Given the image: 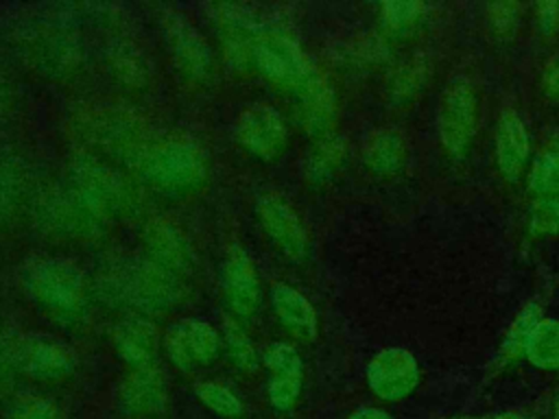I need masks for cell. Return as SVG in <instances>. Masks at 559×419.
<instances>
[{
    "instance_id": "27",
    "label": "cell",
    "mask_w": 559,
    "mask_h": 419,
    "mask_svg": "<svg viewBox=\"0 0 559 419\" xmlns=\"http://www.w3.org/2000/svg\"><path fill=\"white\" fill-rule=\"evenodd\" d=\"M426 79H428V65L424 63V59L406 61L404 65H400L393 72V76L389 81L391 100L397 105L413 100L426 85Z\"/></svg>"
},
{
    "instance_id": "6",
    "label": "cell",
    "mask_w": 559,
    "mask_h": 419,
    "mask_svg": "<svg viewBox=\"0 0 559 419\" xmlns=\"http://www.w3.org/2000/svg\"><path fill=\"white\" fill-rule=\"evenodd\" d=\"M74 192L98 218L122 214L133 203V192L127 179L98 161H76Z\"/></svg>"
},
{
    "instance_id": "12",
    "label": "cell",
    "mask_w": 559,
    "mask_h": 419,
    "mask_svg": "<svg viewBox=\"0 0 559 419\" xmlns=\"http://www.w3.org/2000/svg\"><path fill=\"white\" fill-rule=\"evenodd\" d=\"M118 399L129 417H155L168 404V382L159 367H133L118 388Z\"/></svg>"
},
{
    "instance_id": "21",
    "label": "cell",
    "mask_w": 559,
    "mask_h": 419,
    "mask_svg": "<svg viewBox=\"0 0 559 419\" xmlns=\"http://www.w3.org/2000/svg\"><path fill=\"white\" fill-rule=\"evenodd\" d=\"M345 155H347V144L341 135L330 133L319 137L304 161V177L317 185L330 181L336 175V170L343 166Z\"/></svg>"
},
{
    "instance_id": "39",
    "label": "cell",
    "mask_w": 559,
    "mask_h": 419,
    "mask_svg": "<svg viewBox=\"0 0 559 419\" xmlns=\"http://www.w3.org/2000/svg\"><path fill=\"white\" fill-rule=\"evenodd\" d=\"M452 419H483V417H452Z\"/></svg>"
},
{
    "instance_id": "38",
    "label": "cell",
    "mask_w": 559,
    "mask_h": 419,
    "mask_svg": "<svg viewBox=\"0 0 559 419\" xmlns=\"http://www.w3.org/2000/svg\"><path fill=\"white\" fill-rule=\"evenodd\" d=\"M552 419H559V391H557V395L552 399Z\"/></svg>"
},
{
    "instance_id": "26",
    "label": "cell",
    "mask_w": 559,
    "mask_h": 419,
    "mask_svg": "<svg viewBox=\"0 0 559 419\" xmlns=\"http://www.w3.org/2000/svg\"><path fill=\"white\" fill-rule=\"evenodd\" d=\"M223 340H225L227 356L236 369L247 371V373L258 369V351H255L251 338L247 336V332L231 316L223 319Z\"/></svg>"
},
{
    "instance_id": "17",
    "label": "cell",
    "mask_w": 559,
    "mask_h": 419,
    "mask_svg": "<svg viewBox=\"0 0 559 419\" xmlns=\"http://www.w3.org/2000/svg\"><path fill=\"white\" fill-rule=\"evenodd\" d=\"M531 153L528 131L518 111L504 109L496 127V164L507 181L520 179Z\"/></svg>"
},
{
    "instance_id": "34",
    "label": "cell",
    "mask_w": 559,
    "mask_h": 419,
    "mask_svg": "<svg viewBox=\"0 0 559 419\" xmlns=\"http://www.w3.org/2000/svg\"><path fill=\"white\" fill-rule=\"evenodd\" d=\"M535 28L544 37H552L559 31V2H539L535 4Z\"/></svg>"
},
{
    "instance_id": "8",
    "label": "cell",
    "mask_w": 559,
    "mask_h": 419,
    "mask_svg": "<svg viewBox=\"0 0 559 419\" xmlns=\"http://www.w3.org/2000/svg\"><path fill=\"white\" fill-rule=\"evenodd\" d=\"M369 391L382 402H400L408 397L421 380L419 364L408 349L386 347L378 351L365 371Z\"/></svg>"
},
{
    "instance_id": "5",
    "label": "cell",
    "mask_w": 559,
    "mask_h": 419,
    "mask_svg": "<svg viewBox=\"0 0 559 419\" xmlns=\"http://www.w3.org/2000/svg\"><path fill=\"white\" fill-rule=\"evenodd\" d=\"M251 57L269 81L290 92H297L317 72L299 44L280 31L260 33L251 46Z\"/></svg>"
},
{
    "instance_id": "36",
    "label": "cell",
    "mask_w": 559,
    "mask_h": 419,
    "mask_svg": "<svg viewBox=\"0 0 559 419\" xmlns=\"http://www.w3.org/2000/svg\"><path fill=\"white\" fill-rule=\"evenodd\" d=\"M347 419H393L389 412H384L382 408L376 406H362L358 410H354Z\"/></svg>"
},
{
    "instance_id": "37",
    "label": "cell",
    "mask_w": 559,
    "mask_h": 419,
    "mask_svg": "<svg viewBox=\"0 0 559 419\" xmlns=\"http://www.w3.org/2000/svg\"><path fill=\"white\" fill-rule=\"evenodd\" d=\"M483 419H524V417L520 412H515V410H507V412H498V415L483 417Z\"/></svg>"
},
{
    "instance_id": "3",
    "label": "cell",
    "mask_w": 559,
    "mask_h": 419,
    "mask_svg": "<svg viewBox=\"0 0 559 419\" xmlns=\"http://www.w3.org/2000/svg\"><path fill=\"white\" fill-rule=\"evenodd\" d=\"M22 282L33 301L59 316H76L87 303V282L81 268L63 258L26 262Z\"/></svg>"
},
{
    "instance_id": "15",
    "label": "cell",
    "mask_w": 559,
    "mask_h": 419,
    "mask_svg": "<svg viewBox=\"0 0 559 419\" xmlns=\"http://www.w3.org/2000/svg\"><path fill=\"white\" fill-rule=\"evenodd\" d=\"M17 367L35 380H63L76 369L74 351L52 338L31 336L15 349Z\"/></svg>"
},
{
    "instance_id": "9",
    "label": "cell",
    "mask_w": 559,
    "mask_h": 419,
    "mask_svg": "<svg viewBox=\"0 0 559 419\" xmlns=\"http://www.w3.org/2000/svg\"><path fill=\"white\" fill-rule=\"evenodd\" d=\"M218 332L203 319H181L166 330L164 349L179 371H192L197 364H210L218 356Z\"/></svg>"
},
{
    "instance_id": "30",
    "label": "cell",
    "mask_w": 559,
    "mask_h": 419,
    "mask_svg": "<svg viewBox=\"0 0 559 419\" xmlns=\"http://www.w3.org/2000/svg\"><path fill=\"white\" fill-rule=\"evenodd\" d=\"M4 419H59V410L52 399L37 393H24L11 402Z\"/></svg>"
},
{
    "instance_id": "31",
    "label": "cell",
    "mask_w": 559,
    "mask_h": 419,
    "mask_svg": "<svg viewBox=\"0 0 559 419\" xmlns=\"http://www.w3.org/2000/svg\"><path fill=\"white\" fill-rule=\"evenodd\" d=\"M528 227L533 236L559 234V196H537L531 203Z\"/></svg>"
},
{
    "instance_id": "20",
    "label": "cell",
    "mask_w": 559,
    "mask_h": 419,
    "mask_svg": "<svg viewBox=\"0 0 559 419\" xmlns=\"http://www.w3.org/2000/svg\"><path fill=\"white\" fill-rule=\"evenodd\" d=\"M362 161L378 177H393L404 168L406 142L393 129H376L362 142Z\"/></svg>"
},
{
    "instance_id": "28",
    "label": "cell",
    "mask_w": 559,
    "mask_h": 419,
    "mask_svg": "<svg viewBox=\"0 0 559 419\" xmlns=\"http://www.w3.org/2000/svg\"><path fill=\"white\" fill-rule=\"evenodd\" d=\"M426 13L421 2H384L380 7L382 24L391 33H408L413 31Z\"/></svg>"
},
{
    "instance_id": "14",
    "label": "cell",
    "mask_w": 559,
    "mask_h": 419,
    "mask_svg": "<svg viewBox=\"0 0 559 419\" xmlns=\"http://www.w3.org/2000/svg\"><path fill=\"white\" fill-rule=\"evenodd\" d=\"M142 242L146 249V258L166 268L168 273L183 277L192 268V249L183 236V231L170 223L168 218H151L144 225Z\"/></svg>"
},
{
    "instance_id": "4",
    "label": "cell",
    "mask_w": 559,
    "mask_h": 419,
    "mask_svg": "<svg viewBox=\"0 0 559 419\" xmlns=\"http://www.w3.org/2000/svg\"><path fill=\"white\" fill-rule=\"evenodd\" d=\"M478 124V98L474 83L467 76L448 81L437 109V129L441 146L461 157L469 148Z\"/></svg>"
},
{
    "instance_id": "13",
    "label": "cell",
    "mask_w": 559,
    "mask_h": 419,
    "mask_svg": "<svg viewBox=\"0 0 559 419\" xmlns=\"http://www.w3.org/2000/svg\"><path fill=\"white\" fill-rule=\"evenodd\" d=\"M223 295L229 310L236 316H251L260 306V279L251 255L240 247L231 244L223 266Z\"/></svg>"
},
{
    "instance_id": "10",
    "label": "cell",
    "mask_w": 559,
    "mask_h": 419,
    "mask_svg": "<svg viewBox=\"0 0 559 419\" xmlns=\"http://www.w3.org/2000/svg\"><path fill=\"white\" fill-rule=\"evenodd\" d=\"M159 20H162L166 44L181 74H186L192 81H203L212 68V52L207 41L179 13L166 11Z\"/></svg>"
},
{
    "instance_id": "2",
    "label": "cell",
    "mask_w": 559,
    "mask_h": 419,
    "mask_svg": "<svg viewBox=\"0 0 559 419\" xmlns=\"http://www.w3.org/2000/svg\"><path fill=\"white\" fill-rule=\"evenodd\" d=\"M179 279L144 258L114 266L105 275V286L111 299L129 303L140 312H164L181 299Z\"/></svg>"
},
{
    "instance_id": "32",
    "label": "cell",
    "mask_w": 559,
    "mask_h": 419,
    "mask_svg": "<svg viewBox=\"0 0 559 419\" xmlns=\"http://www.w3.org/2000/svg\"><path fill=\"white\" fill-rule=\"evenodd\" d=\"M262 364L269 369V373H304V362L297 349H293L288 343H271L262 354Z\"/></svg>"
},
{
    "instance_id": "16",
    "label": "cell",
    "mask_w": 559,
    "mask_h": 419,
    "mask_svg": "<svg viewBox=\"0 0 559 419\" xmlns=\"http://www.w3.org/2000/svg\"><path fill=\"white\" fill-rule=\"evenodd\" d=\"M297 118L314 140L330 135L336 122V94L330 81L317 70L297 92Z\"/></svg>"
},
{
    "instance_id": "24",
    "label": "cell",
    "mask_w": 559,
    "mask_h": 419,
    "mask_svg": "<svg viewBox=\"0 0 559 419\" xmlns=\"http://www.w3.org/2000/svg\"><path fill=\"white\" fill-rule=\"evenodd\" d=\"M542 308L539 303L531 301L526 303L518 314L515 319L511 321L507 334H504V340L500 345V360L502 362H513L518 358L524 356V347H526V340L531 336V332L535 330V325L542 321Z\"/></svg>"
},
{
    "instance_id": "11",
    "label": "cell",
    "mask_w": 559,
    "mask_h": 419,
    "mask_svg": "<svg viewBox=\"0 0 559 419\" xmlns=\"http://www.w3.org/2000/svg\"><path fill=\"white\" fill-rule=\"evenodd\" d=\"M258 218L266 236L290 260H301L308 251V231L288 201L277 194L258 199Z\"/></svg>"
},
{
    "instance_id": "33",
    "label": "cell",
    "mask_w": 559,
    "mask_h": 419,
    "mask_svg": "<svg viewBox=\"0 0 559 419\" xmlns=\"http://www.w3.org/2000/svg\"><path fill=\"white\" fill-rule=\"evenodd\" d=\"M520 4L518 2H493L487 9V24L491 33L500 39H511L520 24Z\"/></svg>"
},
{
    "instance_id": "1",
    "label": "cell",
    "mask_w": 559,
    "mask_h": 419,
    "mask_svg": "<svg viewBox=\"0 0 559 419\" xmlns=\"http://www.w3.org/2000/svg\"><path fill=\"white\" fill-rule=\"evenodd\" d=\"M133 166L159 190L192 192L207 179V153L188 135L146 140L133 148Z\"/></svg>"
},
{
    "instance_id": "22",
    "label": "cell",
    "mask_w": 559,
    "mask_h": 419,
    "mask_svg": "<svg viewBox=\"0 0 559 419\" xmlns=\"http://www.w3.org/2000/svg\"><path fill=\"white\" fill-rule=\"evenodd\" d=\"M526 360L542 371H559V321L542 319L531 332L526 347Z\"/></svg>"
},
{
    "instance_id": "18",
    "label": "cell",
    "mask_w": 559,
    "mask_h": 419,
    "mask_svg": "<svg viewBox=\"0 0 559 419\" xmlns=\"http://www.w3.org/2000/svg\"><path fill=\"white\" fill-rule=\"evenodd\" d=\"M114 347L131 369L153 364L159 347V332L146 316H127L114 327Z\"/></svg>"
},
{
    "instance_id": "7",
    "label": "cell",
    "mask_w": 559,
    "mask_h": 419,
    "mask_svg": "<svg viewBox=\"0 0 559 419\" xmlns=\"http://www.w3.org/2000/svg\"><path fill=\"white\" fill-rule=\"evenodd\" d=\"M236 137L240 146L262 161L277 159L288 144V129L282 113L266 105L253 103L245 107L236 120Z\"/></svg>"
},
{
    "instance_id": "35",
    "label": "cell",
    "mask_w": 559,
    "mask_h": 419,
    "mask_svg": "<svg viewBox=\"0 0 559 419\" xmlns=\"http://www.w3.org/2000/svg\"><path fill=\"white\" fill-rule=\"evenodd\" d=\"M542 83H544V89L555 100H559V55H555L546 61L544 72H542Z\"/></svg>"
},
{
    "instance_id": "23",
    "label": "cell",
    "mask_w": 559,
    "mask_h": 419,
    "mask_svg": "<svg viewBox=\"0 0 559 419\" xmlns=\"http://www.w3.org/2000/svg\"><path fill=\"white\" fill-rule=\"evenodd\" d=\"M528 188L537 196H559V133L537 153L528 172Z\"/></svg>"
},
{
    "instance_id": "25",
    "label": "cell",
    "mask_w": 559,
    "mask_h": 419,
    "mask_svg": "<svg viewBox=\"0 0 559 419\" xmlns=\"http://www.w3.org/2000/svg\"><path fill=\"white\" fill-rule=\"evenodd\" d=\"M197 399L214 415L223 419H240L242 417V399L225 384L216 380H199L194 384Z\"/></svg>"
},
{
    "instance_id": "19",
    "label": "cell",
    "mask_w": 559,
    "mask_h": 419,
    "mask_svg": "<svg viewBox=\"0 0 559 419\" xmlns=\"http://www.w3.org/2000/svg\"><path fill=\"white\" fill-rule=\"evenodd\" d=\"M271 303L282 325L295 336L306 340L317 336V310L304 292L288 284H275L271 288Z\"/></svg>"
},
{
    "instance_id": "29",
    "label": "cell",
    "mask_w": 559,
    "mask_h": 419,
    "mask_svg": "<svg viewBox=\"0 0 559 419\" xmlns=\"http://www.w3.org/2000/svg\"><path fill=\"white\" fill-rule=\"evenodd\" d=\"M301 384H304V373H275L269 380L266 386V395H269V404L275 410H290L299 395H301Z\"/></svg>"
}]
</instances>
